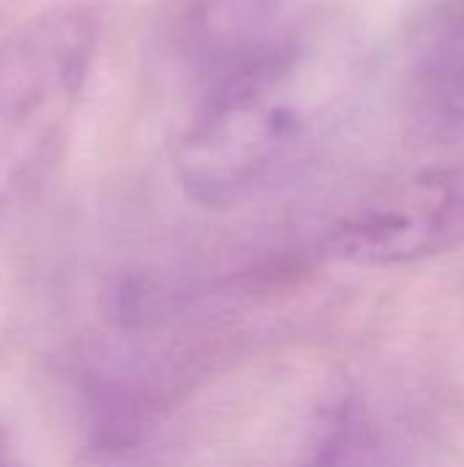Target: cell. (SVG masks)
Returning <instances> with one entry per match:
<instances>
[{
    "label": "cell",
    "mask_w": 464,
    "mask_h": 467,
    "mask_svg": "<svg viewBox=\"0 0 464 467\" xmlns=\"http://www.w3.org/2000/svg\"><path fill=\"white\" fill-rule=\"evenodd\" d=\"M336 60L325 38L301 25L271 52L205 85L175 148L180 189L205 208H230L265 189L336 104Z\"/></svg>",
    "instance_id": "6da1fadb"
},
{
    "label": "cell",
    "mask_w": 464,
    "mask_h": 467,
    "mask_svg": "<svg viewBox=\"0 0 464 467\" xmlns=\"http://www.w3.org/2000/svg\"><path fill=\"white\" fill-rule=\"evenodd\" d=\"M421 107L446 126H464V0H443L416 57Z\"/></svg>",
    "instance_id": "5b68a950"
},
{
    "label": "cell",
    "mask_w": 464,
    "mask_h": 467,
    "mask_svg": "<svg viewBox=\"0 0 464 467\" xmlns=\"http://www.w3.org/2000/svg\"><path fill=\"white\" fill-rule=\"evenodd\" d=\"M464 244V164L386 183L331 230L328 249L353 265H405Z\"/></svg>",
    "instance_id": "3957f363"
},
{
    "label": "cell",
    "mask_w": 464,
    "mask_h": 467,
    "mask_svg": "<svg viewBox=\"0 0 464 467\" xmlns=\"http://www.w3.org/2000/svg\"><path fill=\"white\" fill-rule=\"evenodd\" d=\"M298 27L290 0H180L178 8V47L202 88L271 52Z\"/></svg>",
    "instance_id": "277c9868"
},
{
    "label": "cell",
    "mask_w": 464,
    "mask_h": 467,
    "mask_svg": "<svg viewBox=\"0 0 464 467\" xmlns=\"http://www.w3.org/2000/svg\"><path fill=\"white\" fill-rule=\"evenodd\" d=\"M96 47L98 25L79 5L41 11L0 41V230L55 175Z\"/></svg>",
    "instance_id": "7a4b0ae2"
},
{
    "label": "cell",
    "mask_w": 464,
    "mask_h": 467,
    "mask_svg": "<svg viewBox=\"0 0 464 467\" xmlns=\"http://www.w3.org/2000/svg\"><path fill=\"white\" fill-rule=\"evenodd\" d=\"M0 467H22V460L8 438V432L0 427Z\"/></svg>",
    "instance_id": "8992f818"
}]
</instances>
